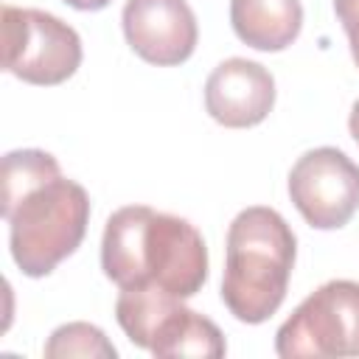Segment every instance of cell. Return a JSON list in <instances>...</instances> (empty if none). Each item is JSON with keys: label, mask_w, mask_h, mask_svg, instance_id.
<instances>
[{"label": "cell", "mask_w": 359, "mask_h": 359, "mask_svg": "<svg viewBox=\"0 0 359 359\" xmlns=\"http://www.w3.org/2000/svg\"><path fill=\"white\" fill-rule=\"evenodd\" d=\"M3 67L20 81L53 87L81 65V39L59 17L39 8L3 6Z\"/></svg>", "instance_id": "cell-6"}, {"label": "cell", "mask_w": 359, "mask_h": 359, "mask_svg": "<svg viewBox=\"0 0 359 359\" xmlns=\"http://www.w3.org/2000/svg\"><path fill=\"white\" fill-rule=\"evenodd\" d=\"M348 129H351V135H353V140L359 143V98L353 101V107H351V118H348Z\"/></svg>", "instance_id": "cell-14"}, {"label": "cell", "mask_w": 359, "mask_h": 359, "mask_svg": "<svg viewBox=\"0 0 359 359\" xmlns=\"http://www.w3.org/2000/svg\"><path fill=\"white\" fill-rule=\"evenodd\" d=\"M121 22L129 48L157 67L188 62L199 39L196 17L185 0H126Z\"/></svg>", "instance_id": "cell-8"}, {"label": "cell", "mask_w": 359, "mask_h": 359, "mask_svg": "<svg viewBox=\"0 0 359 359\" xmlns=\"http://www.w3.org/2000/svg\"><path fill=\"white\" fill-rule=\"evenodd\" d=\"M67 6H73V8H79V11H101V8H107L112 0H65Z\"/></svg>", "instance_id": "cell-13"}, {"label": "cell", "mask_w": 359, "mask_h": 359, "mask_svg": "<svg viewBox=\"0 0 359 359\" xmlns=\"http://www.w3.org/2000/svg\"><path fill=\"white\" fill-rule=\"evenodd\" d=\"M275 107V79L252 59H224L205 81V109L227 129L258 126Z\"/></svg>", "instance_id": "cell-9"}, {"label": "cell", "mask_w": 359, "mask_h": 359, "mask_svg": "<svg viewBox=\"0 0 359 359\" xmlns=\"http://www.w3.org/2000/svg\"><path fill=\"white\" fill-rule=\"evenodd\" d=\"M101 269L121 289L188 300L208 280V247L188 219L149 205H126L107 219Z\"/></svg>", "instance_id": "cell-1"}, {"label": "cell", "mask_w": 359, "mask_h": 359, "mask_svg": "<svg viewBox=\"0 0 359 359\" xmlns=\"http://www.w3.org/2000/svg\"><path fill=\"white\" fill-rule=\"evenodd\" d=\"M115 317L123 334L154 356L219 359L227 353L224 337L213 320L182 306L180 297L163 292L121 289L115 300Z\"/></svg>", "instance_id": "cell-4"}, {"label": "cell", "mask_w": 359, "mask_h": 359, "mask_svg": "<svg viewBox=\"0 0 359 359\" xmlns=\"http://www.w3.org/2000/svg\"><path fill=\"white\" fill-rule=\"evenodd\" d=\"M275 353L283 359L359 356V283L328 280L314 289L278 328Z\"/></svg>", "instance_id": "cell-5"}, {"label": "cell", "mask_w": 359, "mask_h": 359, "mask_svg": "<svg viewBox=\"0 0 359 359\" xmlns=\"http://www.w3.org/2000/svg\"><path fill=\"white\" fill-rule=\"evenodd\" d=\"M297 241L286 219L264 205L244 208L227 227L222 303L247 323H266L283 303Z\"/></svg>", "instance_id": "cell-2"}, {"label": "cell", "mask_w": 359, "mask_h": 359, "mask_svg": "<svg viewBox=\"0 0 359 359\" xmlns=\"http://www.w3.org/2000/svg\"><path fill=\"white\" fill-rule=\"evenodd\" d=\"M334 11L348 34V45H351V56L359 67V0H334Z\"/></svg>", "instance_id": "cell-12"}, {"label": "cell", "mask_w": 359, "mask_h": 359, "mask_svg": "<svg viewBox=\"0 0 359 359\" xmlns=\"http://www.w3.org/2000/svg\"><path fill=\"white\" fill-rule=\"evenodd\" d=\"M289 196L317 230H339L359 210V165L334 146L297 157L289 171Z\"/></svg>", "instance_id": "cell-7"}, {"label": "cell", "mask_w": 359, "mask_h": 359, "mask_svg": "<svg viewBox=\"0 0 359 359\" xmlns=\"http://www.w3.org/2000/svg\"><path fill=\"white\" fill-rule=\"evenodd\" d=\"M3 219L8 222V247L20 272L45 278L79 250L90 222V196L59 171L6 199Z\"/></svg>", "instance_id": "cell-3"}, {"label": "cell", "mask_w": 359, "mask_h": 359, "mask_svg": "<svg viewBox=\"0 0 359 359\" xmlns=\"http://www.w3.org/2000/svg\"><path fill=\"white\" fill-rule=\"evenodd\" d=\"M230 25L236 36L255 50H283L303 28L300 0H230Z\"/></svg>", "instance_id": "cell-10"}, {"label": "cell", "mask_w": 359, "mask_h": 359, "mask_svg": "<svg viewBox=\"0 0 359 359\" xmlns=\"http://www.w3.org/2000/svg\"><path fill=\"white\" fill-rule=\"evenodd\" d=\"M45 356L48 359H70V356H84V359H115L118 351L115 345L104 337L98 325L90 323H67L59 325L48 342H45Z\"/></svg>", "instance_id": "cell-11"}]
</instances>
